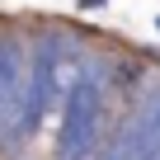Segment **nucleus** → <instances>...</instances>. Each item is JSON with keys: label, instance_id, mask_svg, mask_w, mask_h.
<instances>
[{"label": "nucleus", "instance_id": "nucleus-1", "mask_svg": "<svg viewBox=\"0 0 160 160\" xmlns=\"http://www.w3.org/2000/svg\"><path fill=\"white\" fill-rule=\"evenodd\" d=\"M61 38H38L33 42V57H28V71L19 75V99H14V113L5 118V146L10 151H19L33 132H38V122L47 118V108L57 104V61H61Z\"/></svg>", "mask_w": 160, "mask_h": 160}, {"label": "nucleus", "instance_id": "nucleus-2", "mask_svg": "<svg viewBox=\"0 0 160 160\" xmlns=\"http://www.w3.org/2000/svg\"><path fill=\"white\" fill-rule=\"evenodd\" d=\"M99 118H104V75L80 71L61 94L57 160H85L90 151H99Z\"/></svg>", "mask_w": 160, "mask_h": 160}, {"label": "nucleus", "instance_id": "nucleus-3", "mask_svg": "<svg viewBox=\"0 0 160 160\" xmlns=\"http://www.w3.org/2000/svg\"><path fill=\"white\" fill-rule=\"evenodd\" d=\"M19 75H24V52H19V42H14V38H0V113H14Z\"/></svg>", "mask_w": 160, "mask_h": 160}, {"label": "nucleus", "instance_id": "nucleus-4", "mask_svg": "<svg viewBox=\"0 0 160 160\" xmlns=\"http://www.w3.org/2000/svg\"><path fill=\"white\" fill-rule=\"evenodd\" d=\"M146 160H160V151H151V155H146Z\"/></svg>", "mask_w": 160, "mask_h": 160}, {"label": "nucleus", "instance_id": "nucleus-5", "mask_svg": "<svg viewBox=\"0 0 160 160\" xmlns=\"http://www.w3.org/2000/svg\"><path fill=\"white\" fill-rule=\"evenodd\" d=\"M85 160H94V151H90V155H85Z\"/></svg>", "mask_w": 160, "mask_h": 160}]
</instances>
